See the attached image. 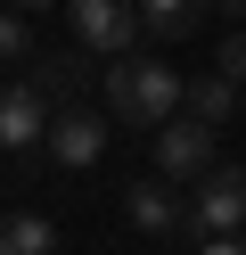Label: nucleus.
<instances>
[{"label": "nucleus", "instance_id": "3", "mask_svg": "<svg viewBox=\"0 0 246 255\" xmlns=\"http://www.w3.org/2000/svg\"><path fill=\"white\" fill-rule=\"evenodd\" d=\"M189 231L197 239H222V231H246V173L238 165H213L189 198Z\"/></svg>", "mask_w": 246, "mask_h": 255}, {"label": "nucleus", "instance_id": "4", "mask_svg": "<svg viewBox=\"0 0 246 255\" xmlns=\"http://www.w3.org/2000/svg\"><path fill=\"white\" fill-rule=\"evenodd\" d=\"M156 173H164V181H205V173H213V124L172 116L156 132Z\"/></svg>", "mask_w": 246, "mask_h": 255}, {"label": "nucleus", "instance_id": "7", "mask_svg": "<svg viewBox=\"0 0 246 255\" xmlns=\"http://www.w3.org/2000/svg\"><path fill=\"white\" fill-rule=\"evenodd\" d=\"M123 214L140 222V231H156V239H164V231H189V206L172 198V181H164V173H156V181H131V189H123Z\"/></svg>", "mask_w": 246, "mask_h": 255}, {"label": "nucleus", "instance_id": "15", "mask_svg": "<svg viewBox=\"0 0 246 255\" xmlns=\"http://www.w3.org/2000/svg\"><path fill=\"white\" fill-rule=\"evenodd\" d=\"M16 8H66V0H16Z\"/></svg>", "mask_w": 246, "mask_h": 255}, {"label": "nucleus", "instance_id": "5", "mask_svg": "<svg viewBox=\"0 0 246 255\" xmlns=\"http://www.w3.org/2000/svg\"><path fill=\"white\" fill-rule=\"evenodd\" d=\"M49 156H58V165H98V156H107V116H98V107H58V116H49Z\"/></svg>", "mask_w": 246, "mask_h": 255}, {"label": "nucleus", "instance_id": "12", "mask_svg": "<svg viewBox=\"0 0 246 255\" xmlns=\"http://www.w3.org/2000/svg\"><path fill=\"white\" fill-rule=\"evenodd\" d=\"M0 58H33V25L0 8Z\"/></svg>", "mask_w": 246, "mask_h": 255}, {"label": "nucleus", "instance_id": "14", "mask_svg": "<svg viewBox=\"0 0 246 255\" xmlns=\"http://www.w3.org/2000/svg\"><path fill=\"white\" fill-rule=\"evenodd\" d=\"M197 255H246V231H222V239H197Z\"/></svg>", "mask_w": 246, "mask_h": 255}, {"label": "nucleus", "instance_id": "1", "mask_svg": "<svg viewBox=\"0 0 246 255\" xmlns=\"http://www.w3.org/2000/svg\"><path fill=\"white\" fill-rule=\"evenodd\" d=\"M180 99H189V74L164 66V58L131 50L123 66H107V116H123L131 132H164V124L180 116Z\"/></svg>", "mask_w": 246, "mask_h": 255}, {"label": "nucleus", "instance_id": "8", "mask_svg": "<svg viewBox=\"0 0 246 255\" xmlns=\"http://www.w3.org/2000/svg\"><path fill=\"white\" fill-rule=\"evenodd\" d=\"M180 107H189L197 124H213V132H222V124L238 116V83H230V74H213V66H205V74H197V83H189V99H180Z\"/></svg>", "mask_w": 246, "mask_h": 255}, {"label": "nucleus", "instance_id": "10", "mask_svg": "<svg viewBox=\"0 0 246 255\" xmlns=\"http://www.w3.org/2000/svg\"><path fill=\"white\" fill-rule=\"evenodd\" d=\"M205 8H213V0H140V17H148V33H156V41H180Z\"/></svg>", "mask_w": 246, "mask_h": 255}, {"label": "nucleus", "instance_id": "9", "mask_svg": "<svg viewBox=\"0 0 246 255\" xmlns=\"http://www.w3.org/2000/svg\"><path fill=\"white\" fill-rule=\"evenodd\" d=\"M0 255H58L49 214H0Z\"/></svg>", "mask_w": 246, "mask_h": 255}, {"label": "nucleus", "instance_id": "13", "mask_svg": "<svg viewBox=\"0 0 246 255\" xmlns=\"http://www.w3.org/2000/svg\"><path fill=\"white\" fill-rule=\"evenodd\" d=\"M213 74H230V83L246 91V33H230L222 50H213Z\"/></svg>", "mask_w": 246, "mask_h": 255}, {"label": "nucleus", "instance_id": "6", "mask_svg": "<svg viewBox=\"0 0 246 255\" xmlns=\"http://www.w3.org/2000/svg\"><path fill=\"white\" fill-rule=\"evenodd\" d=\"M49 140V99L33 83H0V148H33Z\"/></svg>", "mask_w": 246, "mask_h": 255}, {"label": "nucleus", "instance_id": "2", "mask_svg": "<svg viewBox=\"0 0 246 255\" xmlns=\"http://www.w3.org/2000/svg\"><path fill=\"white\" fill-rule=\"evenodd\" d=\"M66 25H74V41L90 58H131V41L148 33L140 0H66Z\"/></svg>", "mask_w": 246, "mask_h": 255}, {"label": "nucleus", "instance_id": "16", "mask_svg": "<svg viewBox=\"0 0 246 255\" xmlns=\"http://www.w3.org/2000/svg\"><path fill=\"white\" fill-rule=\"evenodd\" d=\"M238 116H246V91H238Z\"/></svg>", "mask_w": 246, "mask_h": 255}, {"label": "nucleus", "instance_id": "11", "mask_svg": "<svg viewBox=\"0 0 246 255\" xmlns=\"http://www.w3.org/2000/svg\"><path fill=\"white\" fill-rule=\"evenodd\" d=\"M74 83H82V66H66V58H41L33 66V91L41 99H74Z\"/></svg>", "mask_w": 246, "mask_h": 255}]
</instances>
